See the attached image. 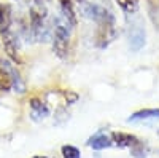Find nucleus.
<instances>
[{"label": "nucleus", "instance_id": "nucleus-1", "mask_svg": "<svg viewBox=\"0 0 159 158\" xmlns=\"http://www.w3.org/2000/svg\"><path fill=\"white\" fill-rule=\"evenodd\" d=\"M72 27L65 22L59 15L52 19V51L59 59H67L70 53V35H72Z\"/></svg>", "mask_w": 159, "mask_h": 158}, {"label": "nucleus", "instance_id": "nucleus-2", "mask_svg": "<svg viewBox=\"0 0 159 158\" xmlns=\"http://www.w3.org/2000/svg\"><path fill=\"white\" fill-rule=\"evenodd\" d=\"M80 11L81 15L92 21L94 24H100V22H107V21H115V15L110 8H107L102 3H97V2H86L80 7Z\"/></svg>", "mask_w": 159, "mask_h": 158}, {"label": "nucleus", "instance_id": "nucleus-3", "mask_svg": "<svg viewBox=\"0 0 159 158\" xmlns=\"http://www.w3.org/2000/svg\"><path fill=\"white\" fill-rule=\"evenodd\" d=\"M127 43L134 53H139L147 45V31H145L143 22L137 18V15H134V19H130L127 26Z\"/></svg>", "mask_w": 159, "mask_h": 158}, {"label": "nucleus", "instance_id": "nucleus-4", "mask_svg": "<svg viewBox=\"0 0 159 158\" xmlns=\"http://www.w3.org/2000/svg\"><path fill=\"white\" fill-rule=\"evenodd\" d=\"M16 32L15 8L8 2H0V38H7Z\"/></svg>", "mask_w": 159, "mask_h": 158}, {"label": "nucleus", "instance_id": "nucleus-5", "mask_svg": "<svg viewBox=\"0 0 159 158\" xmlns=\"http://www.w3.org/2000/svg\"><path fill=\"white\" fill-rule=\"evenodd\" d=\"M96 26H97V29H96V46L103 50L118 37L116 19L115 21H107V22H100V24H96Z\"/></svg>", "mask_w": 159, "mask_h": 158}, {"label": "nucleus", "instance_id": "nucleus-6", "mask_svg": "<svg viewBox=\"0 0 159 158\" xmlns=\"http://www.w3.org/2000/svg\"><path fill=\"white\" fill-rule=\"evenodd\" d=\"M49 113L51 110H49V105L46 101L40 99V98H32L29 101V117L32 122L42 123L49 117Z\"/></svg>", "mask_w": 159, "mask_h": 158}, {"label": "nucleus", "instance_id": "nucleus-7", "mask_svg": "<svg viewBox=\"0 0 159 158\" xmlns=\"http://www.w3.org/2000/svg\"><path fill=\"white\" fill-rule=\"evenodd\" d=\"M86 146L92 150H105L113 147V141H111V134L105 133V131H97L96 134H92L88 141Z\"/></svg>", "mask_w": 159, "mask_h": 158}, {"label": "nucleus", "instance_id": "nucleus-8", "mask_svg": "<svg viewBox=\"0 0 159 158\" xmlns=\"http://www.w3.org/2000/svg\"><path fill=\"white\" fill-rule=\"evenodd\" d=\"M59 16L72 29L76 27V13L73 8V0H59Z\"/></svg>", "mask_w": 159, "mask_h": 158}, {"label": "nucleus", "instance_id": "nucleus-9", "mask_svg": "<svg viewBox=\"0 0 159 158\" xmlns=\"http://www.w3.org/2000/svg\"><path fill=\"white\" fill-rule=\"evenodd\" d=\"M5 62H7V67H8V72L11 77V91H15L18 94H24L25 93V83L22 80L21 74L18 72L15 62H11L10 59H5Z\"/></svg>", "mask_w": 159, "mask_h": 158}, {"label": "nucleus", "instance_id": "nucleus-10", "mask_svg": "<svg viewBox=\"0 0 159 158\" xmlns=\"http://www.w3.org/2000/svg\"><path fill=\"white\" fill-rule=\"evenodd\" d=\"M111 141H113V146H116L119 149H130L139 141V137L134 136V134H130V133L115 131V133H111Z\"/></svg>", "mask_w": 159, "mask_h": 158}, {"label": "nucleus", "instance_id": "nucleus-11", "mask_svg": "<svg viewBox=\"0 0 159 158\" xmlns=\"http://www.w3.org/2000/svg\"><path fill=\"white\" fill-rule=\"evenodd\" d=\"M145 120H159V109H142L134 112L127 122L134 123V122H145Z\"/></svg>", "mask_w": 159, "mask_h": 158}, {"label": "nucleus", "instance_id": "nucleus-12", "mask_svg": "<svg viewBox=\"0 0 159 158\" xmlns=\"http://www.w3.org/2000/svg\"><path fill=\"white\" fill-rule=\"evenodd\" d=\"M115 2L119 8H121V11L127 16H134L139 13V8H140L139 0H115Z\"/></svg>", "mask_w": 159, "mask_h": 158}, {"label": "nucleus", "instance_id": "nucleus-13", "mask_svg": "<svg viewBox=\"0 0 159 158\" xmlns=\"http://www.w3.org/2000/svg\"><path fill=\"white\" fill-rule=\"evenodd\" d=\"M129 150H130V155L134 156V158H147V156L150 155V147H148V144L143 142V141H140V139H139Z\"/></svg>", "mask_w": 159, "mask_h": 158}, {"label": "nucleus", "instance_id": "nucleus-14", "mask_svg": "<svg viewBox=\"0 0 159 158\" xmlns=\"http://www.w3.org/2000/svg\"><path fill=\"white\" fill-rule=\"evenodd\" d=\"M69 118H70V113L67 112V107H64V105H59V107L56 109L54 112V123L57 126H62L69 122Z\"/></svg>", "mask_w": 159, "mask_h": 158}, {"label": "nucleus", "instance_id": "nucleus-15", "mask_svg": "<svg viewBox=\"0 0 159 158\" xmlns=\"http://www.w3.org/2000/svg\"><path fill=\"white\" fill-rule=\"evenodd\" d=\"M61 152H62L64 158H81V152H80V149L72 146V144H65V146H62Z\"/></svg>", "mask_w": 159, "mask_h": 158}, {"label": "nucleus", "instance_id": "nucleus-16", "mask_svg": "<svg viewBox=\"0 0 159 158\" xmlns=\"http://www.w3.org/2000/svg\"><path fill=\"white\" fill-rule=\"evenodd\" d=\"M62 94H64V99H65V104H67V105H73V104H76L80 101L78 93L73 91V89H65Z\"/></svg>", "mask_w": 159, "mask_h": 158}, {"label": "nucleus", "instance_id": "nucleus-17", "mask_svg": "<svg viewBox=\"0 0 159 158\" xmlns=\"http://www.w3.org/2000/svg\"><path fill=\"white\" fill-rule=\"evenodd\" d=\"M16 2H19L22 5H29V0H16Z\"/></svg>", "mask_w": 159, "mask_h": 158}, {"label": "nucleus", "instance_id": "nucleus-18", "mask_svg": "<svg viewBox=\"0 0 159 158\" xmlns=\"http://www.w3.org/2000/svg\"><path fill=\"white\" fill-rule=\"evenodd\" d=\"M34 158H46V156H42V155H37V156H34Z\"/></svg>", "mask_w": 159, "mask_h": 158}]
</instances>
